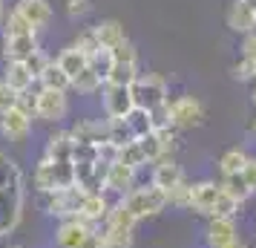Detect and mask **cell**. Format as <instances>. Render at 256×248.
Returning <instances> with one entry per match:
<instances>
[{"label":"cell","mask_w":256,"mask_h":248,"mask_svg":"<svg viewBox=\"0 0 256 248\" xmlns=\"http://www.w3.org/2000/svg\"><path fill=\"white\" fill-rule=\"evenodd\" d=\"M222 185L216 179H196L190 182V211L193 213H202V216H210L216 202L222 199Z\"/></svg>","instance_id":"cell-9"},{"label":"cell","mask_w":256,"mask_h":248,"mask_svg":"<svg viewBox=\"0 0 256 248\" xmlns=\"http://www.w3.org/2000/svg\"><path fill=\"white\" fill-rule=\"evenodd\" d=\"M242 58L256 61V29L248 32V35H242Z\"/></svg>","instance_id":"cell-44"},{"label":"cell","mask_w":256,"mask_h":248,"mask_svg":"<svg viewBox=\"0 0 256 248\" xmlns=\"http://www.w3.org/2000/svg\"><path fill=\"white\" fill-rule=\"evenodd\" d=\"M118 162L127 165V167H132V170H144V167H147V156H144V150H141L138 139L130 142V144H124V147L118 150Z\"/></svg>","instance_id":"cell-29"},{"label":"cell","mask_w":256,"mask_h":248,"mask_svg":"<svg viewBox=\"0 0 256 248\" xmlns=\"http://www.w3.org/2000/svg\"><path fill=\"white\" fill-rule=\"evenodd\" d=\"M72 147H75L72 133L64 130V127H55L46 136V144H44L40 159H49V162H72Z\"/></svg>","instance_id":"cell-17"},{"label":"cell","mask_w":256,"mask_h":248,"mask_svg":"<svg viewBox=\"0 0 256 248\" xmlns=\"http://www.w3.org/2000/svg\"><path fill=\"white\" fill-rule=\"evenodd\" d=\"M38 87H44V90H60V93H70V90H72V78L60 70L58 64H55V58H52L46 64V70L40 72Z\"/></svg>","instance_id":"cell-25"},{"label":"cell","mask_w":256,"mask_h":248,"mask_svg":"<svg viewBox=\"0 0 256 248\" xmlns=\"http://www.w3.org/2000/svg\"><path fill=\"white\" fill-rule=\"evenodd\" d=\"M248 159L250 153L244 150V147H228L224 153L219 156V162H216V170H219V176H233V173H242L244 165H248Z\"/></svg>","instance_id":"cell-23"},{"label":"cell","mask_w":256,"mask_h":248,"mask_svg":"<svg viewBox=\"0 0 256 248\" xmlns=\"http://www.w3.org/2000/svg\"><path fill=\"white\" fill-rule=\"evenodd\" d=\"M3 15H6V3L0 0V24H3Z\"/></svg>","instance_id":"cell-49"},{"label":"cell","mask_w":256,"mask_h":248,"mask_svg":"<svg viewBox=\"0 0 256 248\" xmlns=\"http://www.w3.org/2000/svg\"><path fill=\"white\" fill-rule=\"evenodd\" d=\"M12 9L20 15L35 32L46 29L49 21H52V3H49V0H14Z\"/></svg>","instance_id":"cell-16"},{"label":"cell","mask_w":256,"mask_h":248,"mask_svg":"<svg viewBox=\"0 0 256 248\" xmlns=\"http://www.w3.org/2000/svg\"><path fill=\"white\" fill-rule=\"evenodd\" d=\"M242 239L239 236V222L236 219H228V216H210L204 222V245L208 248H224Z\"/></svg>","instance_id":"cell-13"},{"label":"cell","mask_w":256,"mask_h":248,"mask_svg":"<svg viewBox=\"0 0 256 248\" xmlns=\"http://www.w3.org/2000/svg\"><path fill=\"white\" fill-rule=\"evenodd\" d=\"M95 225L84 222V219H78V216H70V219H60L58 225H55V234H52V242H55V248H78L90 236V231H92Z\"/></svg>","instance_id":"cell-15"},{"label":"cell","mask_w":256,"mask_h":248,"mask_svg":"<svg viewBox=\"0 0 256 248\" xmlns=\"http://www.w3.org/2000/svg\"><path fill=\"white\" fill-rule=\"evenodd\" d=\"M18 182H26L24 167L18 165L9 153H3V150H0V190L9 188V185H18Z\"/></svg>","instance_id":"cell-27"},{"label":"cell","mask_w":256,"mask_h":248,"mask_svg":"<svg viewBox=\"0 0 256 248\" xmlns=\"http://www.w3.org/2000/svg\"><path fill=\"white\" fill-rule=\"evenodd\" d=\"M72 162H98V144H90V142H75L72 147Z\"/></svg>","instance_id":"cell-38"},{"label":"cell","mask_w":256,"mask_h":248,"mask_svg":"<svg viewBox=\"0 0 256 248\" xmlns=\"http://www.w3.org/2000/svg\"><path fill=\"white\" fill-rule=\"evenodd\" d=\"M95 35H98V44L104 49H116L118 44H124L127 41V32H124V24L116 21V18H104V21H98L92 24Z\"/></svg>","instance_id":"cell-22"},{"label":"cell","mask_w":256,"mask_h":248,"mask_svg":"<svg viewBox=\"0 0 256 248\" xmlns=\"http://www.w3.org/2000/svg\"><path fill=\"white\" fill-rule=\"evenodd\" d=\"M184 182H187L184 167L178 165L173 156H170V159H162V162H156V165H150V185L152 188L170 193V190H176L178 185H184Z\"/></svg>","instance_id":"cell-11"},{"label":"cell","mask_w":256,"mask_h":248,"mask_svg":"<svg viewBox=\"0 0 256 248\" xmlns=\"http://www.w3.org/2000/svg\"><path fill=\"white\" fill-rule=\"evenodd\" d=\"M24 205H26V182L9 185L0 190V239L12 236L24 222Z\"/></svg>","instance_id":"cell-4"},{"label":"cell","mask_w":256,"mask_h":248,"mask_svg":"<svg viewBox=\"0 0 256 248\" xmlns=\"http://www.w3.org/2000/svg\"><path fill=\"white\" fill-rule=\"evenodd\" d=\"M18 107H20L29 118H35V113H38V87H32V90H26V93L18 95Z\"/></svg>","instance_id":"cell-41"},{"label":"cell","mask_w":256,"mask_h":248,"mask_svg":"<svg viewBox=\"0 0 256 248\" xmlns=\"http://www.w3.org/2000/svg\"><path fill=\"white\" fill-rule=\"evenodd\" d=\"M32 124H35V118H29L20 107H12L9 113L0 116V139L20 144L32 136Z\"/></svg>","instance_id":"cell-12"},{"label":"cell","mask_w":256,"mask_h":248,"mask_svg":"<svg viewBox=\"0 0 256 248\" xmlns=\"http://www.w3.org/2000/svg\"><path fill=\"white\" fill-rule=\"evenodd\" d=\"M3 38H14V35H32V32H35V29H32V26L26 24L24 18H20V15L14 12V9H9V12L3 15Z\"/></svg>","instance_id":"cell-31"},{"label":"cell","mask_w":256,"mask_h":248,"mask_svg":"<svg viewBox=\"0 0 256 248\" xmlns=\"http://www.w3.org/2000/svg\"><path fill=\"white\" fill-rule=\"evenodd\" d=\"M248 133H250V136H254V139H256V116L250 118V124H248Z\"/></svg>","instance_id":"cell-47"},{"label":"cell","mask_w":256,"mask_h":248,"mask_svg":"<svg viewBox=\"0 0 256 248\" xmlns=\"http://www.w3.org/2000/svg\"><path fill=\"white\" fill-rule=\"evenodd\" d=\"M55 64H58L60 70L70 75V78H75L78 72H84L86 67H90V58L84 55L81 49H75V47L70 44V47H64L58 55H55Z\"/></svg>","instance_id":"cell-24"},{"label":"cell","mask_w":256,"mask_h":248,"mask_svg":"<svg viewBox=\"0 0 256 248\" xmlns=\"http://www.w3.org/2000/svg\"><path fill=\"white\" fill-rule=\"evenodd\" d=\"M124 121H127L130 133H132V139H144V136H150V133H152L150 116H147V110H141V107H136V110H132V113L124 118Z\"/></svg>","instance_id":"cell-30"},{"label":"cell","mask_w":256,"mask_h":248,"mask_svg":"<svg viewBox=\"0 0 256 248\" xmlns=\"http://www.w3.org/2000/svg\"><path fill=\"white\" fill-rule=\"evenodd\" d=\"M138 75H141L138 67H132V64H112V72H110L106 84H118V87H132V81H136Z\"/></svg>","instance_id":"cell-34"},{"label":"cell","mask_w":256,"mask_h":248,"mask_svg":"<svg viewBox=\"0 0 256 248\" xmlns=\"http://www.w3.org/2000/svg\"><path fill=\"white\" fill-rule=\"evenodd\" d=\"M3 87H6V84H3V78H0V90H3Z\"/></svg>","instance_id":"cell-52"},{"label":"cell","mask_w":256,"mask_h":248,"mask_svg":"<svg viewBox=\"0 0 256 248\" xmlns=\"http://www.w3.org/2000/svg\"><path fill=\"white\" fill-rule=\"evenodd\" d=\"M136 110L130 87H118V84H104L101 87V113L106 121H121Z\"/></svg>","instance_id":"cell-8"},{"label":"cell","mask_w":256,"mask_h":248,"mask_svg":"<svg viewBox=\"0 0 256 248\" xmlns=\"http://www.w3.org/2000/svg\"><path fill=\"white\" fill-rule=\"evenodd\" d=\"M75 142H90V144H101L110 142V121L106 118H78L70 127Z\"/></svg>","instance_id":"cell-18"},{"label":"cell","mask_w":256,"mask_h":248,"mask_svg":"<svg viewBox=\"0 0 256 248\" xmlns=\"http://www.w3.org/2000/svg\"><path fill=\"white\" fill-rule=\"evenodd\" d=\"M72 47H75V49H81V52L86 55V58H92L95 52L101 49V44H98V35H95V29H92V26H84L81 32L75 35Z\"/></svg>","instance_id":"cell-33"},{"label":"cell","mask_w":256,"mask_h":248,"mask_svg":"<svg viewBox=\"0 0 256 248\" xmlns=\"http://www.w3.org/2000/svg\"><path fill=\"white\" fill-rule=\"evenodd\" d=\"M136 225L138 222L116 199L112 208H110V213L104 216V222L98 225L101 239H104V248H132V242H136Z\"/></svg>","instance_id":"cell-1"},{"label":"cell","mask_w":256,"mask_h":248,"mask_svg":"<svg viewBox=\"0 0 256 248\" xmlns=\"http://www.w3.org/2000/svg\"><path fill=\"white\" fill-rule=\"evenodd\" d=\"M101 87H104V81H101L90 67L72 78V90H75L78 95H98V93H101Z\"/></svg>","instance_id":"cell-28"},{"label":"cell","mask_w":256,"mask_h":248,"mask_svg":"<svg viewBox=\"0 0 256 248\" xmlns=\"http://www.w3.org/2000/svg\"><path fill=\"white\" fill-rule=\"evenodd\" d=\"M66 116H70V93L38 87V113H35V121H44V124L58 127Z\"/></svg>","instance_id":"cell-7"},{"label":"cell","mask_w":256,"mask_h":248,"mask_svg":"<svg viewBox=\"0 0 256 248\" xmlns=\"http://www.w3.org/2000/svg\"><path fill=\"white\" fill-rule=\"evenodd\" d=\"M147 116H150L152 130H167V127H173V124H170V107L167 104H158V107H152V110H147Z\"/></svg>","instance_id":"cell-39"},{"label":"cell","mask_w":256,"mask_h":248,"mask_svg":"<svg viewBox=\"0 0 256 248\" xmlns=\"http://www.w3.org/2000/svg\"><path fill=\"white\" fill-rule=\"evenodd\" d=\"M78 248H104V239H101V231H98V228H92V231H90V236H86V239H84V242H81Z\"/></svg>","instance_id":"cell-46"},{"label":"cell","mask_w":256,"mask_h":248,"mask_svg":"<svg viewBox=\"0 0 256 248\" xmlns=\"http://www.w3.org/2000/svg\"><path fill=\"white\" fill-rule=\"evenodd\" d=\"M92 12V0H66V15L72 21L75 18H84V15Z\"/></svg>","instance_id":"cell-42"},{"label":"cell","mask_w":256,"mask_h":248,"mask_svg":"<svg viewBox=\"0 0 256 248\" xmlns=\"http://www.w3.org/2000/svg\"><path fill=\"white\" fill-rule=\"evenodd\" d=\"M12 107H18V93H12L9 87H3V90H0V116L9 113Z\"/></svg>","instance_id":"cell-43"},{"label":"cell","mask_w":256,"mask_h":248,"mask_svg":"<svg viewBox=\"0 0 256 248\" xmlns=\"http://www.w3.org/2000/svg\"><path fill=\"white\" fill-rule=\"evenodd\" d=\"M32 188L35 193H49V190H64L75 185V165L72 162H49V159H38L32 167Z\"/></svg>","instance_id":"cell-3"},{"label":"cell","mask_w":256,"mask_h":248,"mask_svg":"<svg viewBox=\"0 0 256 248\" xmlns=\"http://www.w3.org/2000/svg\"><path fill=\"white\" fill-rule=\"evenodd\" d=\"M250 101H254V107H256V81H254V90H250Z\"/></svg>","instance_id":"cell-50"},{"label":"cell","mask_w":256,"mask_h":248,"mask_svg":"<svg viewBox=\"0 0 256 248\" xmlns=\"http://www.w3.org/2000/svg\"><path fill=\"white\" fill-rule=\"evenodd\" d=\"M230 72H233V78H236V81L254 84V81H256V61L242 58V55H239V61H236V64L230 67Z\"/></svg>","instance_id":"cell-35"},{"label":"cell","mask_w":256,"mask_h":248,"mask_svg":"<svg viewBox=\"0 0 256 248\" xmlns=\"http://www.w3.org/2000/svg\"><path fill=\"white\" fill-rule=\"evenodd\" d=\"M138 185V170L121 165V162H112L106 165V176H104V193L110 199H121L127 196L130 190Z\"/></svg>","instance_id":"cell-10"},{"label":"cell","mask_w":256,"mask_h":248,"mask_svg":"<svg viewBox=\"0 0 256 248\" xmlns=\"http://www.w3.org/2000/svg\"><path fill=\"white\" fill-rule=\"evenodd\" d=\"M112 202L116 199H110L106 193H86L81 202V211H78V219H84V222H90L98 228V225L104 222V216L110 213Z\"/></svg>","instance_id":"cell-20"},{"label":"cell","mask_w":256,"mask_h":248,"mask_svg":"<svg viewBox=\"0 0 256 248\" xmlns=\"http://www.w3.org/2000/svg\"><path fill=\"white\" fill-rule=\"evenodd\" d=\"M167 107H170V124H173V130H193L198 124H204V116H208L204 101L193 93L173 95L167 101Z\"/></svg>","instance_id":"cell-6"},{"label":"cell","mask_w":256,"mask_h":248,"mask_svg":"<svg viewBox=\"0 0 256 248\" xmlns=\"http://www.w3.org/2000/svg\"><path fill=\"white\" fill-rule=\"evenodd\" d=\"M228 29L236 35H248L256 29V0H230L228 12H224Z\"/></svg>","instance_id":"cell-14"},{"label":"cell","mask_w":256,"mask_h":248,"mask_svg":"<svg viewBox=\"0 0 256 248\" xmlns=\"http://www.w3.org/2000/svg\"><path fill=\"white\" fill-rule=\"evenodd\" d=\"M3 84L12 90V93H26V90H32V87H38L35 78H32V72L26 70V64H18V61H6L3 64Z\"/></svg>","instance_id":"cell-21"},{"label":"cell","mask_w":256,"mask_h":248,"mask_svg":"<svg viewBox=\"0 0 256 248\" xmlns=\"http://www.w3.org/2000/svg\"><path fill=\"white\" fill-rule=\"evenodd\" d=\"M40 44H38V32L32 35H14V38H3V61H18L24 64L29 55H35Z\"/></svg>","instance_id":"cell-19"},{"label":"cell","mask_w":256,"mask_h":248,"mask_svg":"<svg viewBox=\"0 0 256 248\" xmlns=\"http://www.w3.org/2000/svg\"><path fill=\"white\" fill-rule=\"evenodd\" d=\"M130 93H132L136 107H141V110H152V107L167 104V101H170V84H167V78L158 75V72H141L138 78L132 81Z\"/></svg>","instance_id":"cell-5"},{"label":"cell","mask_w":256,"mask_h":248,"mask_svg":"<svg viewBox=\"0 0 256 248\" xmlns=\"http://www.w3.org/2000/svg\"><path fill=\"white\" fill-rule=\"evenodd\" d=\"M49 61H52V58H49V55L44 52V49H38L35 55H29V58L24 61V64H26V70L32 72V78H35V84H38V78H40V72L46 70V64H49Z\"/></svg>","instance_id":"cell-40"},{"label":"cell","mask_w":256,"mask_h":248,"mask_svg":"<svg viewBox=\"0 0 256 248\" xmlns=\"http://www.w3.org/2000/svg\"><path fill=\"white\" fill-rule=\"evenodd\" d=\"M242 176H244V182L250 185V190L256 193V156H250V159H248V165H244Z\"/></svg>","instance_id":"cell-45"},{"label":"cell","mask_w":256,"mask_h":248,"mask_svg":"<svg viewBox=\"0 0 256 248\" xmlns=\"http://www.w3.org/2000/svg\"><path fill=\"white\" fill-rule=\"evenodd\" d=\"M244 205H239L236 199H230L228 193H222V199L216 202V208H213V213L210 216H228V219H239V213H242ZM208 216V219H210Z\"/></svg>","instance_id":"cell-36"},{"label":"cell","mask_w":256,"mask_h":248,"mask_svg":"<svg viewBox=\"0 0 256 248\" xmlns=\"http://www.w3.org/2000/svg\"><path fill=\"white\" fill-rule=\"evenodd\" d=\"M224 248H248V245H244V239H236V242H230V245H224Z\"/></svg>","instance_id":"cell-48"},{"label":"cell","mask_w":256,"mask_h":248,"mask_svg":"<svg viewBox=\"0 0 256 248\" xmlns=\"http://www.w3.org/2000/svg\"><path fill=\"white\" fill-rule=\"evenodd\" d=\"M118 202L127 208V213L136 219V222L156 219L158 213L167 211V193L158 190V188H152L150 182H147V185H136L127 196H121Z\"/></svg>","instance_id":"cell-2"},{"label":"cell","mask_w":256,"mask_h":248,"mask_svg":"<svg viewBox=\"0 0 256 248\" xmlns=\"http://www.w3.org/2000/svg\"><path fill=\"white\" fill-rule=\"evenodd\" d=\"M112 61L116 64H132V67H138V49H136V44L132 41H124V44H118L116 49H112Z\"/></svg>","instance_id":"cell-37"},{"label":"cell","mask_w":256,"mask_h":248,"mask_svg":"<svg viewBox=\"0 0 256 248\" xmlns=\"http://www.w3.org/2000/svg\"><path fill=\"white\" fill-rule=\"evenodd\" d=\"M3 248H24V245H14V242H9V245H3Z\"/></svg>","instance_id":"cell-51"},{"label":"cell","mask_w":256,"mask_h":248,"mask_svg":"<svg viewBox=\"0 0 256 248\" xmlns=\"http://www.w3.org/2000/svg\"><path fill=\"white\" fill-rule=\"evenodd\" d=\"M112 64H116V61H112V49H104V47H101V49L92 55V58H90V70H92L95 75H98V78L106 84L110 72H112Z\"/></svg>","instance_id":"cell-32"},{"label":"cell","mask_w":256,"mask_h":248,"mask_svg":"<svg viewBox=\"0 0 256 248\" xmlns=\"http://www.w3.org/2000/svg\"><path fill=\"white\" fill-rule=\"evenodd\" d=\"M219 185H222V190H224L230 199H236L239 205H244V202L254 196V190H250V185L244 182L242 173H233V176H219Z\"/></svg>","instance_id":"cell-26"}]
</instances>
